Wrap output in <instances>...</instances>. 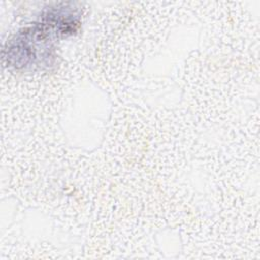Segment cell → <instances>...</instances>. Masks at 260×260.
I'll return each instance as SVG.
<instances>
[{
	"label": "cell",
	"mask_w": 260,
	"mask_h": 260,
	"mask_svg": "<svg viewBox=\"0 0 260 260\" xmlns=\"http://www.w3.org/2000/svg\"><path fill=\"white\" fill-rule=\"evenodd\" d=\"M55 37L57 34L42 21L27 25L6 43L3 59L16 70L48 69L57 59Z\"/></svg>",
	"instance_id": "6da1fadb"
},
{
	"label": "cell",
	"mask_w": 260,
	"mask_h": 260,
	"mask_svg": "<svg viewBox=\"0 0 260 260\" xmlns=\"http://www.w3.org/2000/svg\"><path fill=\"white\" fill-rule=\"evenodd\" d=\"M41 21L50 26L58 37L71 36L80 25V11L72 3H58L43 12Z\"/></svg>",
	"instance_id": "7a4b0ae2"
}]
</instances>
